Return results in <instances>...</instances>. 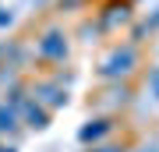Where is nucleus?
I'll return each mask as SVG.
<instances>
[{"instance_id": "3", "label": "nucleus", "mask_w": 159, "mask_h": 152, "mask_svg": "<svg viewBox=\"0 0 159 152\" xmlns=\"http://www.w3.org/2000/svg\"><path fill=\"white\" fill-rule=\"evenodd\" d=\"M134 21V4L131 0H106V4L96 11V25L102 32H120Z\"/></svg>"}, {"instance_id": "13", "label": "nucleus", "mask_w": 159, "mask_h": 152, "mask_svg": "<svg viewBox=\"0 0 159 152\" xmlns=\"http://www.w3.org/2000/svg\"><path fill=\"white\" fill-rule=\"evenodd\" d=\"M0 152H18L14 145H7V141H4V145H0Z\"/></svg>"}, {"instance_id": "10", "label": "nucleus", "mask_w": 159, "mask_h": 152, "mask_svg": "<svg viewBox=\"0 0 159 152\" xmlns=\"http://www.w3.org/2000/svg\"><path fill=\"white\" fill-rule=\"evenodd\" d=\"M11 25H14V11H11V7H4V4H0V32H7Z\"/></svg>"}, {"instance_id": "5", "label": "nucleus", "mask_w": 159, "mask_h": 152, "mask_svg": "<svg viewBox=\"0 0 159 152\" xmlns=\"http://www.w3.org/2000/svg\"><path fill=\"white\" fill-rule=\"evenodd\" d=\"M18 117H21V127H29V131H46L53 113L46 110L43 103H35L32 96H25V103L18 106Z\"/></svg>"}, {"instance_id": "6", "label": "nucleus", "mask_w": 159, "mask_h": 152, "mask_svg": "<svg viewBox=\"0 0 159 152\" xmlns=\"http://www.w3.org/2000/svg\"><path fill=\"white\" fill-rule=\"evenodd\" d=\"M113 127L117 124L110 117H92V120H85V124L78 127V141H81V145H99L102 138L113 135Z\"/></svg>"}, {"instance_id": "1", "label": "nucleus", "mask_w": 159, "mask_h": 152, "mask_svg": "<svg viewBox=\"0 0 159 152\" xmlns=\"http://www.w3.org/2000/svg\"><path fill=\"white\" fill-rule=\"evenodd\" d=\"M142 67V53H138L134 43H113L106 53L99 57L96 74L102 81H127L131 74Z\"/></svg>"}, {"instance_id": "14", "label": "nucleus", "mask_w": 159, "mask_h": 152, "mask_svg": "<svg viewBox=\"0 0 159 152\" xmlns=\"http://www.w3.org/2000/svg\"><path fill=\"white\" fill-rule=\"evenodd\" d=\"M4 50H7V39H0V60H4Z\"/></svg>"}, {"instance_id": "7", "label": "nucleus", "mask_w": 159, "mask_h": 152, "mask_svg": "<svg viewBox=\"0 0 159 152\" xmlns=\"http://www.w3.org/2000/svg\"><path fill=\"white\" fill-rule=\"evenodd\" d=\"M102 106L106 110H120V106H127V99H131V89H127V81H106V92H102Z\"/></svg>"}, {"instance_id": "2", "label": "nucleus", "mask_w": 159, "mask_h": 152, "mask_svg": "<svg viewBox=\"0 0 159 152\" xmlns=\"http://www.w3.org/2000/svg\"><path fill=\"white\" fill-rule=\"evenodd\" d=\"M32 57L39 64H64L71 57V35L60 25H46L32 43Z\"/></svg>"}, {"instance_id": "11", "label": "nucleus", "mask_w": 159, "mask_h": 152, "mask_svg": "<svg viewBox=\"0 0 159 152\" xmlns=\"http://www.w3.org/2000/svg\"><path fill=\"white\" fill-rule=\"evenodd\" d=\"M89 152H127V149H120V145H92Z\"/></svg>"}, {"instance_id": "8", "label": "nucleus", "mask_w": 159, "mask_h": 152, "mask_svg": "<svg viewBox=\"0 0 159 152\" xmlns=\"http://www.w3.org/2000/svg\"><path fill=\"white\" fill-rule=\"evenodd\" d=\"M21 131V117H18V106H11L7 99H0V138L18 135Z\"/></svg>"}, {"instance_id": "12", "label": "nucleus", "mask_w": 159, "mask_h": 152, "mask_svg": "<svg viewBox=\"0 0 159 152\" xmlns=\"http://www.w3.org/2000/svg\"><path fill=\"white\" fill-rule=\"evenodd\" d=\"M127 152H159L156 145H142V149H127Z\"/></svg>"}, {"instance_id": "9", "label": "nucleus", "mask_w": 159, "mask_h": 152, "mask_svg": "<svg viewBox=\"0 0 159 152\" xmlns=\"http://www.w3.org/2000/svg\"><path fill=\"white\" fill-rule=\"evenodd\" d=\"M148 96L159 99V67H148Z\"/></svg>"}, {"instance_id": "4", "label": "nucleus", "mask_w": 159, "mask_h": 152, "mask_svg": "<svg viewBox=\"0 0 159 152\" xmlns=\"http://www.w3.org/2000/svg\"><path fill=\"white\" fill-rule=\"evenodd\" d=\"M29 96L53 113V110L67 106V85L57 81V78H39V81H29Z\"/></svg>"}]
</instances>
